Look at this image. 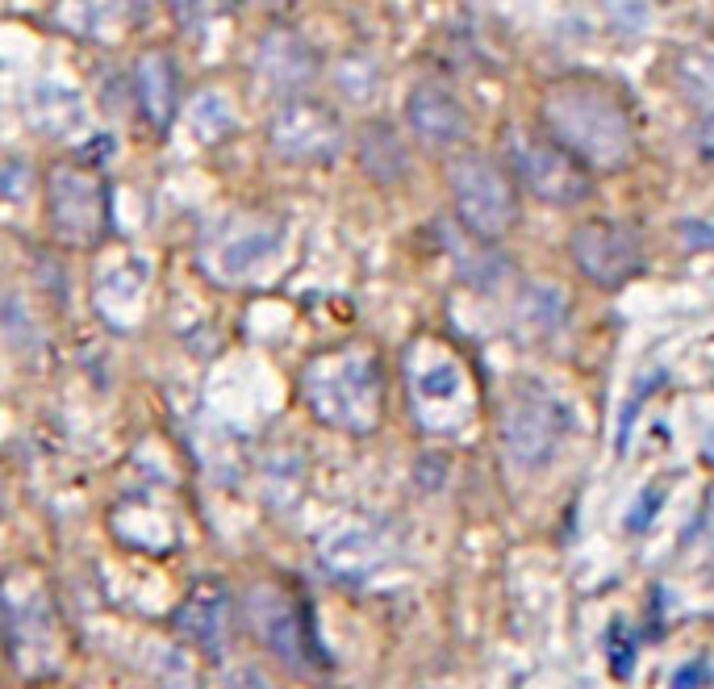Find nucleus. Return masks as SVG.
<instances>
[{
	"label": "nucleus",
	"instance_id": "nucleus-1",
	"mask_svg": "<svg viewBox=\"0 0 714 689\" xmlns=\"http://www.w3.org/2000/svg\"><path fill=\"white\" fill-rule=\"evenodd\" d=\"M543 130L589 172H627L635 163V122L610 88L593 80H560L543 92Z\"/></svg>",
	"mask_w": 714,
	"mask_h": 689
},
{
	"label": "nucleus",
	"instance_id": "nucleus-2",
	"mask_svg": "<svg viewBox=\"0 0 714 689\" xmlns=\"http://www.w3.org/2000/svg\"><path fill=\"white\" fill-rule=\"evenodd\" d=\"M305 401L326 426H339L351 435L376 431L385 414V376L376 355L364 347H347L322 355L305 368Z\"/></svg>",
	"mask_w": 714,
	"mask_h": 689
},
{
	"label": "nucleus",
	"instance_id": "nucleus-3",
	"mask_svg": "<svg viewBox=\"0 0 714 689\" xmlns=\"http://www.w3.org/2000/svg\"><path fill=\"white\" fill-rule=\"evenodd\" d=\"M451 205L460 226L481 243H497L518 226V184L506 163L489 155H460L447 168Z\"/></svg>",
	"mask_w": 714,
	"mask_h": 689
},
{
	"label": "nucleus",
	"instance_id": "nucleus-4",
	"mask_svg": "<svg viewBox=\"0 0 714 689\" xmlns=\"http://www.w3.org/2000/svg\"><path fill=\"white\" fill-rule=\"evenodd\" d=\"M502 159H506V172L543 205L568 209L585 201L593 188L585 163H577L556 138L535 134V130L510 126L502 134Z\"/></svg>",
	"mask_w": 714,
	"mask_h": 689
},
{
	"label": "nucleus",
	"instance_id": "nucleus-5",
	"mask_svg": "<svg viewBox=\"0 0 714 689\" xmlns=\"http://www.w3.org/2000/svg\"><path fill=\"white\" fill-rule=\"evenodd\" d=\"M46 222L63 247H97L109 226L101 176H92L80 163H59L46 172Z\"/></svg>",
	"mask_w": 714,
	"mask_h": 689
},
{
	"label": "nucleus",
	"instance_id": "nucleus-6",
	"mask_svg": "<svg viewBox=\"0 0 714 689\" xmlns=\"http://www.w3.org/2000/svg\"><path fill=\"white\" fill-rule=\"evenodd\" d=\"M564 431L568 414L552 393H543L539 385H522L510 393L502 410V447L518 468H543L560 451Z\"/></svg>",
	"mask_w": 714,
	"mask_h": 689
},
{
	"label": "nucleus",
	"instance_id": "nucleus-7",
	"mask_svg": "<svg viewBox=\"0 0 714 689\" xmlns=\"http://www.w3.org/2000/svg\"><path fill=\"white\" fill-rule=\"evenodd\" d=\"M5 631L30 673H51L59 664V619L51 593L34 573H17L5 585Z\"/></svg>",
	"mask_w": 714,
	"mask_h": 689
},
{
	"label": "nucleus",
	"instance_id": "nucleus-8",
	"mask_svg": "<svg viewBox=\"0 0 714 689\" xmlns=\"http://www.w3.org/2000/svg\"><path fill=\"white\" fill-rule=\"evenodd\" d=\"M268 147L289 163H330L343 151V117L314 97H284L268 117Z\"/></svg>",
	"mask_w": 714,
	"mask_h": 689
},
{
	"label": "nucleus",
	"instance_id": "nucleus-9",
	"mask_svg": "<svg viewBox=\"0 0 714 689\" xmlns=\"http://www.w3.org/2000/svg\"><path fill=\"white\" fill-rule=\"evenodd\" d=\"M280 239H284V230H280L276 218H268V213H234V218H226L205 239L201 264L213 280L238 284V280L255 276L268 264V259L280 251Z\"/></svg>",
	"mask_w": 714,
	"mask_h": 689
},
{
	"label": "nucleus",
	"instance_id": "nucleus-10",
	"mask_svg": "<svg viewBox=\"0 0 714 689\" xmlns=\"http://www.w3.org/2000/svg\"><path fill=\"white\" fill-rule=\"evenodd\" d=\"M568 255L577 272L598 289H623L639 272V243L614 222H581L568 234Z\"/></svg>",
	"mask_w": 714,
	"mask_h": 689
},
{
	"label": "nucleus",
	"instance_id": "nucleus-11",
	"mask_svg": "<svg viewBox=\"0 0 714 689\" xmlns=\"http://www.w3.org/2000/svg\"><path fill=\"white\" fill-rule=\"evenodd\" d=\"M406 126L410 134L422 142L426 151H456L468 142L472 122H468V109L460 105V97L439 80H422L410 88L406 97Z\"/></svg>",
	"mask_w": 714,
	"mask_h": 689
},
{
	"label": "nucleus",
	"instance_id": "nucleus-12",
	"mask_svg": "<svg viewBox=\"0 0 714 689\" xmlns=\"http://www.w3.org/2000/svg\"><path fill=\"white\" fill-rule=\"evenodd\" d=\"M247 614H251V623L259 631V639L289 664V669H309L318 656L314 648H309V635H305V619H301V610L297 602L289 598V593H280L276 585H255L251 589V598H247Z\"/></svg>",
	"mask_w": 714,
	"mask_h": 689
},
{
	"label": "nucleus",
	"instance_id": "nucleus-13",
	"mask_svg": "<svg viewBox=\"0 0 714 689\" xmlns=\"http://www.w3.org/2000/svg\"><path fill=\"white\" fill-rule=\"evenodd\" d=\"M255 76L272 84L276 92H289L297 97L301 88H309L318 80L322 71V59L314 51V42H309L301 30H268L264 38L255 42Z\"/></svg>",
	"mask_w": 714,
	"mask_h": 689
},
{
	"label": "nucleus",
	"instance_id": "nucleus-14",
	"mask_svg": "<svg viewBox=\"0 0 714 689\" xmlns=\"http://www.w3.org/2000/svg\"><path fill=\"white\" fill-rule=\"evenodd\" d=\"M134 109L142 113V122L151 130H168L176 122V109H180V67L176 55L163 51V46H151L134 59Z\"/></svg>",
	"mask_w": 714,
	"mask_h": 689
},
{
	"label": "nucleus",
	"instance_id": "nucleus-15",
	"mask_svg": "<svg viewBox=\"0 0 714 689\" xmlns=\"http://www.w3.org/2000/svg\"><path fill=\"white\" fill-rule=\"evenodd\" d=\"M355 159H360V172L380 188H397L410 180V147L389 122L360 126V134H355Z\"/></svg>",
	"mask_w": 714,
	"mask_h": 689
},
{
	"label": "nucleus",
	"instance_id": "nucleus-16",
	"mask_svg": "<svg viewBox=\"0 0 714 689\" xmlns=\"http://www.w3.org/2000/svg\"><path fill=\"white\" fill-rule=\"evenodd\" d=\"M322 560H326L330 573H339L347 581H360L389 560V543L372 527H339L322 543Z\"/></svg>",
	"mask_w": 714,
	"mask_h": 689
},
{
	"label": "nucleus",
	"instance_id": "nucleus-17",
	"mask_svg": "<svg viewBox=\"0 0 714 689\" xmlns=\"http://www.w3.org/2000/svg\"><path fill=\"white\" fill-rule=\"evenodd\" d=\"M568 322V297L552 280H531L522 284L514 297V326L527 339H552Z\"/></svg>",
	"mask_w": 714,
	"mask_h": 689
},
{
	"label": "nucleus",
	"instance_id": "nucleus-18",
	"mask_svg": "<svg viewBox=\"0 0 714 689\" xmlns=\"http://www.w3.org/2000/svg\"><path fill=\"white\" fill-rule=\"evenodd\" d=\"M180 631H188L205 652H222L230 635V602L218 585H197L180 606Z\"/></svg>",
	"mask_w": 714,
	"mask_h": 689
},
{
	"label": "nucleus",
	"instance_id": "nucleus-19",
	"mask_svg": "<svg viewBox=\"0 0 714 689\" xmlns=\"http://www.w3.org/2000/svg\"><path fill=\"white\" fill-rule=\"evenodd\" d=\"M301 481H305V460L297 451H272L264 460V502L284 510L301 493Z\"/></svg>",
	"mask_w": 714,
	"mask_h": 689
},
{
	"label": "nucleus",
	"instance_id": "nucleus-20",
	"mask_svg": "<svg viewBox=\"0 0 714 689\" xmlns=\"http://www.w3.org/2000/svg\"><path fill=\"white\" fill-rule=\"evenodd\" d=\"M414 397L422 410L431 406H456V401H464V372L443 360V364H431L426 372L414 376Z\"/></svg>",
	"mask_w": 714,
	"mask_h": 689
},
{
	"label": "nucleus",
	"instance_id": "nucleus-21",
	"mask_svg": "<svg viewBox=\"0 0 714 689\" xmlns=\"http://www.w3.org/2000/svg\"><path fill=\"white\" fill-rule=\"evenodd\" d=\"M673 76L689 101H714V46H689V51H681Z\"/></svg>",
	"mask_w": 714,
	"mask_h": 689
},
{
	"label": "nucleus",
	"instance_id": "nucleus-22",
	"mask_svg": "<svg viewBox=\"0 0 714 689\" xmlns=\"http://www.w3.org/2000/svg\"><path fill=\"white\" fill-rule=\"evenodd\" d=\"M155 681H159V689H201V673H197L193 652L180 648V644L159 648V656H155Z\"/></svg>",
	"mask_w": 714,
	"mask_h": 689
},
{
	"label": "nucleus",
	"instance_id": "nucleus-23",
	"mask_svg": "<svg viewBox=\"0 0 714 689\" xmlns=\"http://www.w3.org/2000/svg\"><path fill=\"white\" fill-rule=\"evenodd\" d=\"M193 130L205 142L226 138L234 130V109L218 97V92H205V97H197V105H193Z\"/></svg>",
	"mask_w": 714,
	"mask_h": 689
},
{
	"label": "nucleus",
	"instance_id": "nucleus-24",
	"mask_svg": "<svg viewBox=\"0 0 714 689\" xmlns=\"http://www.w3.org/2000/svg\"><path fill=\"white\" fill-rule=\"evenodd\" d=\"M335 76H339V88L347 92L351 101H368L376 92V63L364 59V55H347Z\"/></svg>",
	"mask_w": 714,
	"mask_h": 689
},
{
	"label": "nucleus",
	"instance_id": "nucleus-25",
	"mask_svg": "<svg viewBox=\"0 0 714 689\" xmlns=\"http://www.w3.org/2000/svg\"><path fill=\"white\" fill-rule=\"evenodd\" d=\"M168 13L176 17V26L197 34L205 30V17H209V0H168Z\"/></svg>",
	"mask_w": 714,
	"mask_h": 689
},
{
	"label": "nucleus",
	"instance_id": "nucleus-26",
	"mask_svg": "<svg viewBox=\"0 0 714 689\" xmlns=\"http://www.w3.org/2000/svg\"><path fill=\"white\" fill-rule=\"evenodd\" d=\"M677 239L685 251H714V222L685 218V222H677Z\"/></svg>",
	"mask_w": 714,
	"mask_h": 689
},
{
	"label": "nucleus",
	"instance_id": "nucleus-27",
	"mask_svg": "<svg viewBox=\"0 0 714 689\" xmlns=\"http://www.w3.org/2000/svg\"><path fill=\"white\" fill-rule=\"evenodd\" d=\"M222 689H272V681L264 677V669H255V664H234Z\"/></svg>",
	"mask_w": 714,
	"mask_h": 689
},
{
	"label": "nucleus",
	"instance_id": "nucleus-28",
	"mask_svg": "<svg viewBox=\"0 0 714 689\" xmlns=\"http://www.w3.org/2000/svg\"><path fill=\"white\" fill-rule=\"evenodd\" d=\"M610 669H614V677H631V669H635V644H631V635L623 631V644H614V652H610Z\"/></svg>",
	"mask_w": 714,
	"mask_h": 689
},
{
	"label": "nucleus",
	"instance_id": "nucleus-29",
	"mask_svg": "<svg viewBox=\"0 0 714 689\" xmlns=\"http://www.w3.org/2000/svg\"><path fill=\"white\" fill-rule=\"evenodd\" d=\"M660 502H664V493H644V502H639V506H635V514H631V531H635V535L648 527V514H656V510H660Z\"/></svg>",
	"mask_w": 714,
	"mask_h": 689
},
{
	"label": "nucleus",
	"instance_id": "nucleus-30",
	"mask_svg": "<svg viewBox=\"0 0 714 689\" xmlns=\"http://www.w3.org/2000/svg\"><path fill=\"white\" fill-rule=\"evenodd\" d=\"M702 677H706V660H694L689 669H681V673L673 677V689H698Z\"/></svg>",
	"mask_w": 714,
	"mask_h": 689
},
{
	"label": "nucleus",
	"instance_id": "nucleus-31",
	"mask_svg": "<svg viewBox=\"0 0 714 689\" xmlns=\"http://www.w3.org/2000/svg\"><path fill=\"white\" fill-rule=\"evenodd\" d=\"M698 155L706 159V163H714V113L702 122V130H698Z\"/></svg>",
	"mask_w": 714,
	"mask_h": 689
},
{
	"label": "nucleus",
	"instance_id": "nucleus-32",
	"mask_svg": "<svg viewBox=\"0 0 714 689\" xmlns=\"http://www.w3.org/2000/svg\"><path fill=\"white\" fill-rule=\"evenodd\" d=\"M259 5H264V9H293L297 0H259Z\"/></svg>",
	"mask_w": 714,
	"mask_h": 689
}]
</instances>
